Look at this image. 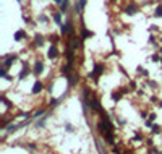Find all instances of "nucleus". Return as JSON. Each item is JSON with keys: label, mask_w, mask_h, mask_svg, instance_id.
<instances>
[{"label": "nucleus", "mask_w": 162, "mask_h": 154, "mask_svg": "<svg viewBox=\"0 0 162 154\" xmlns=\"http://www.w3.org/2000/svg\"><path fill=\"white\" fill-rule=\"evenodd\" d=\"M33 71L37 75V76H39V75H42V71H44V63H42V62L37 60L36 63H34V70Z\"/></svg>", "instance_id": "nucleus-7"}, {"label": "nucleus", "mask_w": 162, "mask_h": 154, "mask_svg": "<svg viewBox=\"0 0 162 154\" xmlns=\"http://www.w3.org/2000/svg\"><path fill=\"white\" fill-rule=\"evenodd\" d=\"M125 154H131V153H125Z\"/></svg>", "instance_id": "nucleus-23"}, {"label": "nucleus", "mask_w": 162, "mask_h": 154, "mask_svg": "<svg viewBox=\"0 0 162 154\" xmlns=\"http://www.w3.org/2000/svg\"><path fill=\"white\" fill-rule=\"evenodd\" d=\"M57 57H58V49L55 47V44H54V46H50L49 50H47V59L54 60V59H57Z\"/></svg>", "instance_id": "nucleus-5"}, {"label": "nucleus", "mask_w": 162, "mask_h": 154, "mask_svg": "<svg viewBox=\"0 0 162 154\" xmlns=\"http://www.w3.org/2000/svg\"><path fill=\"white\" fill-rule=\"evenodd\" d=\"M81 44H83V39H81V37H76V36H71L70 49L76 50V49H80V47H81Z\"/></svg>", "instance_id": "nucleus-4"}, {"label": "nucleus", "mask_w": 162, "mask_h": 154, "mask_svg": "<svg viewBox=\"0 0 162 154\" xmlns=\"http://www.w3.org/2000/svg\"><path fill=\"white\" fill-rule=\"evenodd\" d=\"M102 73H104V65H102V63H97V65L94 67V70H92V73L89 75V78H92L94 81H97L99 78H101Z\"/></svg>", "instance_id": "nucleus-2"}, {"label": "nucleus", "mask_w": 162, "mask_h": 154, "mask_svg": "<svg viewBox=\"0 0 162 154\" xmlns=\"http://www.w3.org/2000/svg\"><path fill=\"white\" fill-rule=\"evenodd\" d=\"M86 2H88V0H76V3H75V10H76V13H83V8L86 7Z\"/></svg>", "instance_id": "nucleus-9"}, {"label": "nucleus", "mask_w": 162, "mask_h": 154, "mask_svg": "<svg viewBox=\"0 0 162 154\" xmlns=\"http://www.w3.org/2000/svg\"><path fill=\"white\" fill-rule=\"evenodd\" d=\"M39 21L41 23H47V21H49V18H47L46 15H39Z\"/></svg>", "instance_id": "nucleus-17"}, {"label": "nucleus", "mask_w": 162, "mask_h": 154, "mask_svg": "<svg viewBox=\"0 0 162 154\" xmlns=\"http://www.w3.org/2000/svg\"><path fill=\"white\" fill-rule=\"evenodd\" d=\"M28 75H29V67H28V65H25V68H23L21 73L18 75V78H20V80H23L25 76H28Z\"/></svg>", "instance_id": "nucleus-15"}, {"label": "nucleus", "mask_w": 162, "mask_h": 154, "mask_svg": "<svg viewBox=\"0 0 162 154\" xmlns=\"http://www.w3.org/2000/svg\"><path fill=\"white\" fill-rule=\"evenodd\" d=\"M120 97H122V92H113V94H112L113 101H120Z\"/></svg>", "instance_id": "nucleus-16"}, {"label": "nucleus", "mask_w": 162, "mask_h": 154, "mask_svg": "<svg viewBox=\"0 0 162 154\" xmlns=\"http://www.w3.org/2000/svg\"><path fill=\"white\" fill-rule=\"evenodd\" d=\"M44 114V109H39V110H36V114H34V117H39V115Z\"/></svg>", "instance_id": "nucleus-20"}, {"label": "nucleus", "mask_w": 162, "mask_h": 154, "mask_svg": "<svg viewBox=\"0 0 162 154\" xmlns=\"http://www.w3.org/2000/svg\"><path fill=\"white\" fill-rule=\"evenodd\" d=\"M91 36H92V31H89V29H86V28H84V26H83V25H81V36H80V37H81V39H83V41H84V39H86V37H91Z\"/></svg>", "instance_id": "nucleus-10"}, {"label": "nucleus", "mask_w": 162, "mask_h": 154, "mask_svg": "<svg viewBox=\"0 0 162 154\" xmlns=\"http://www.w3.org/2000/svg\"><path fill=\"white\" fill-rule=\"evenodd\" d=\"M42 44H44V37L41 36V34H39V36H36V37H34V46H36V47H41Z\"/></svg>", "instance_id": "nucleus-14"}, {"label": "nucleus", "mask_w": 162, "mask_h": 154, "mask_svg": "<svg viewBox=\"0 0 162 154\" xmlns=\"http://www.w3.org/2000/svg\"><path fill=\"white\" fill-rule=\"evenodd\" d=\"M153 133H154V135L161 133V126H159V125H154V126H153Z\"/></svg>", "instance_id": "nucleus-18"}, {"label": "nucleus", "mask_w": 162, "mask_h": 154, "mask_svg": "<svg viewBox=\"0 0 162 154\" xmlns=\"http://www.w3.org/2000/svg\"><path fill=\"white\" fill-rule=\"evenodd\" d=\"M125 12L128 13V15H136V13L139 12V5H138L136 2H130L128 5L125 7Z\"/></svg>", "instance_id": "nucleus-3"}, {"label": "nucleus", "mask_w": 162, "mask_h": 154, "mask_svg": "<svg viewBox=\"0 0 162 154\" xmlns=\"http://www.w3.org/2000/svg\"><path fill=\"white\" fill-rule=\"evenodd\" d=\"M159 59H161L159 54H154V55H153V60H154V62H159Z\"/></svg>", "instance_id": "nucleus-21"}, {"label": "nucleus", "mask_w": 162, "mask_h": 154, "mask_svg": "<svg viewBox=\"0 0 162 154\" xmlns=\"http://www.w3.org/2000/svg\"><path fill=\"white\" fill-rule=\"evenodd\" d=\"M16 59H18V57H16L15 54H12V55H7L5 59H3V67L10 68V65H12V63H13V62H15Z\"/></svg>", "instance_id": "nucleus-6"}, {"label": "nucleus", "mask_w": 162, "mask_h": 154, "mask_svg": "<svg viewBox=\"0 0 162 154\" xmlns=\"http://www.w3.org/2000/svg\"><path fill=\"white\" fill-rule=\"evenodd\" d=\"M154 16L162 18V3H157V5L154 7Z\"/></svg>", "instance_id": "nucleus-12"}, {"label": "nucleus", "mask_w": 162, "mask_h": 154, "mask_svg": "<svg viewBox=\"0 0 162 154\" xmlns=\"http://www.w3.org/2000/svg\"><path fill=\"white\" fill-rule=\"evenodd\" d=\"M52 18L57 25H62V12H54L52 13Z\"/></svg>", "instance_id": "nucleus-13"}, {"label": "nucleus", "mask_w": 162, "mask_h": 154, "mask_svg": "<svg viewBox=\"0 0 162 154\" xmlns=\"http://www.w3.org/2000/svg\"><path fill=\"white\" fill-rule=\"evenodd\" d=\"M25 37H26V31L20 29V31H16V33H15V41H23Z\"/></svg>", "instance_id": "nucleus-11"}, {"label": "nucleus", "mask_w": 162, "mask_h": 154, "mask_svg": "<svg viewBox=\"0 0 162 154\" xmlns=\"http://www.w3.org/2000/svg\"><path fill=\"white\" fill-rule=\"evenodd\" d=\"M60 33L65 34V36H75V25L71 20H67L65 23L60 25Z\"/></svg>", "instance_id": "nucleus-1"}, {"label": "nucleus", "mask_w": 162, "mask_h": 154, "mask_svg": "<svg viewBox=\"0 0 162 154\" xmlns=\"http://www.w3.org/2000/svg\"><path fill=\"white\" fill-rule=\"evenodd\" d=\"M44 89V84H42V81L41 80H37L36 83L33 84V94H39L41 91Z\"/></svg>", "instance_id": "nucleus-8"}, {"label": "nucleus", "mask_w": 162, "mask_h": 154, "mask_svg": "<svg viewBox=\"0 0 162 154\" xmlns=\"http://www.w3.org/2000/svg\"><path fill=\"white\" fill-rule=\"evenodd\" d=\"M67 130H70V131H73V126H71L70 123H67Z\"/></svg>", "instance_id": "nucleus-22"}, {"label": "nucleus", "mask_w": 162, "mask_h": 154, "mask_svg": "<svg viewBox=\"0 0 162 154\" xmlns=\"http://www.w3.org/2000/svg\"><path fill=\"white\" fill-rule=\"evenodd\" d=\"M49 41H50V42H54V44H57L58 42V36H50Z\"/></svg>", "instance_id": "nucleus-19"}]
</instances>
